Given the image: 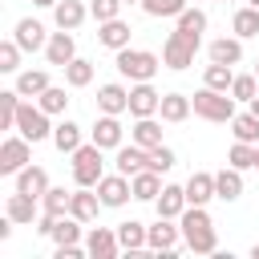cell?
<instances>
[{"mask_svg": "<svg viewBox=\"0 0 259 259\" xmlns=\"http://www.w3.org/2000/svg\"><path fill=\"white\" fill-rule=\"evenodd\" d=\"M178 227H182L186 251H194V255H214L219 251V235H214V223H210L206 206H186L178 214Z\"/></svg>", "mask_w": 259, "mask_h": 259, "instance_id": "cell-1", "label": "cell"}, {"mask_svg": "<svg viewBox=\"0 0 259 259\" xmlns=\"http://www.w3.org/2000/svg\"><path fill=\"white\" fill-rule=\"evenodd\" d=\"M190 105H194V117L219 121V125H231V117L239 113V109H235V97L223 93V89H210V85H202V89L190 97Z\"/></svg>", "mask_w": 259, "mask_h": 259, "instance_id": "cell-2", "label": "cell"}, {"mask_svg": "<svg viewBox=\"0 0 259 259\" xmlns=\"http://www.w3.org/2000/svg\"><path fill=\"white\" fill-rule=\"evenodd\" d=\"M113 65H117V73L125 81H154V73L162 69V57L150 53V49H130L125 45V49H117Z\"/></svg>", "mask_w": 259, "mask_h": 259, "instance_id": "cell-3", "label": "cell"}, {"mask_svg": "<svg viewBox=\"0 0 259 259\" xmlns=\"http://www.w3.org/2000/svg\"><path fill=\"white\" fill-rule=\"evenodd\" d=\"M105 150L97 146V142H81L69 158H73V182L77 186H97L101 182V174H105V158H101Z\"/></svg>", "mask_w": 259, "mask_h": 259, "instance_id": "cell-4", "label": "cell"}, {"mask_svg": "<svg viewBox=\"0 0 259 259\" xmlns=\"http://www.w3.org/2000/svg\"><path fill=\"white\" fill-rule=\"evenodd\" d=\"M198 45H202V36H190V32L174 28V32L166 36V45H162V65H166V69H174V73L190 69V65H194Z\"/></svg>", "mask_w": 259, "mask_h": 259, "instance_id": "cell-5", "label": "cell"}, {"mask_svg": "<svg viewBox=\"0 0 259 259\" xmlns=\"http://www.w3.org/2000/svg\"><path fill=\"white\" fill-rule=\"evenodd\" d=\"M182 247H186V243H182V227H178V219H162V214H158V223L146 227V251L174 255V251H182Z\"/></svg>", "mask_w": 259, "mask_h": 259, "instance_id": "cell-6", "label": "cell"}, {"mask_svg": "<svg viewBox=\"0 0 259 259\" xmlns=\"http://www.w3.org/2000/svg\"><path fill=\"white\" fill-rule=\"evenodd\" d=\"M16 134H24L32 146H36V142H45V138H53L49 113H45L40 105H32V101H20V109H16Z\"/></svg>", "mask_w": 259, "mask_h": 259, "instance_id": "cell-7", "label": "cell"}, {"mask_svg": "<svg viewBox=\"0 0 259 259\" xmlns=\"http://www.w3.org/2000/svg\"><path fill=\"white\" fill-rule=\"evenodd\" d=\"M32 162V142L24 134H8L0 142V174H20Z\"/></svg>", "mask_w": 259, "mask_h": 259, "instance_id": "cell-8", "label": "cell"}, {"mask_svg": "<svg viewBox=\"0 0 259 259\" xmlns=\"http://www.w3.org/2000/svg\"><path fill=\"white\" fill-rule=\"evenodd\" d=\"M93 190H97V198H101V206H109V210H117V206H125V202L134 198V186H130V174H121V170H113V174H101V182H97Z\"/></svg>", "mask_w": 259, "mask_h": 259, "instance_id": "cell-9", "label": "cell"}, {"mask_svg": "<svg viewBox=\"0 0 259 259\" xmlns=\"http://www.w3.org/2000/svg\"><path fill=\"white\" fill-rule=\"evenodd\" d=\"M162 109V93L150 81H134L130 85V117H158Z\"/></svg>", "mask_w": 259, "mask_h": 259, "instance_id": "cell-10", "label": "cell"}, {"mask_svg": "<svg viewBox=\"0 0 259 259\" xmlns=\"http://www.w3.org/2000/svg\"><path fill=\"white\" fill-rule=\"evenodd\" d=\"M85 251H89L93 259H117V255H121L117 227H89V235H85Z\"/></svg>", "mask_w": 259, "mask_h": 259, "instance_id": "cell-11", "label": "cell"}, {"mask_svg": "<svg viewBox=\"0 0 259 259\" xmlns=\"http://www.w3.org/2000/svg\"><path fill=\"white\" fill-rule=\"evenodd\" d=\"M12 40H16L24 53H40V49L49 45V32H45V24H40V20L20 16V20H16V28H12Z\"/></svg>", "mask_w": 259, "mask_h": 259, "instance_id": "cell-12", "label": "cell"}, {"mask_svg": "<svg viewBox=\"0 0 259 259\" xmlns=\"http://www.w3.org/2000/svg\"><path fill=\"white\" fill-rule=\"evenodd\" d=\"M89 142H97L101 150H117V146L125 142V130H121L117 113H101V117L93 121V130H89Z\"/></svg>", "mask_w": 259, "mask_h": 259, "instance_id": "cell-13", "label": "cell"}, {"mask_svg": "<svg viewBox=\"0 0 259 259\" xmlns=\"http://www.w3.org/2000/svg\"><path fill=\"white\" fill-rule=\"evenodd\" d=\"M40 210H45V206H40V198H32V194L12 190V194L4 198V214H8L16 227H20V223H36V219H40Z\"/></svg>", "mask_w": 259, "mask_h": 259, "instance_id": "cell-14", "label": "cell"}, {"mask_svg": "<svg viewBox=\"0 0 259 259\" xmlns=\"http://www.w3.org/2000/svg\"><path fill=\"white\" fill-rule=\"evenodd\" d=\"M73 57H77V40H73V32H69V28H61V32H49L45 61H49V65H57V69H65Z\"/></svg>", "mask_w": 259, "mask_h": 259, "instance_id": "cell-15", "label": "cell"}, {"mask_svg": "<svg viewBox=\"0 0 259 259\" xmlns=\"http://www.w3.org/2000/svg\"><path fill=\"white\" fill-rule=\"evenodd\" d=\"M130 36H134V28H130V20H121V16H113V20H101L97 24V45H105V49H125L130 45Z\"/></svg>", "mask_w": 259, "mask_h": 259, "instance_id": "cell-16", "label": "cell"}, {"mask_svg": "<svg viewBox=\"0 0 259 259\" xmlns=\"http://www.w3.org/2000/svg\"><path fill=\"white\" fill-rule=\"evenodd\" d=\"M97 113H130V89L125 85H117V81H109V85H101L97 89Z\"/></svg>", "mask_w": 259, "mask_h": 259, "instance_id": "cell-17", "label": "cell"}, {"mask_svg": "<svg viewBox=\"0 0 259 259\" xmlns=\"http://www.w3.org/2000/svg\"><path fill=\"white\" fill-rule=\"evenodd\" d=\"M146 162H150V150L138 146V142H130V146L121 142L117 154H113V170H121V174H130V178H134L138 170H146Z\"/></svg>", "mask_w": 259, "mask_h": 259, "instance_id": "cell-18", "label": "cell"}, {"mask_svg": "<svg viewBox=\"0 0 259 259\" xmlns=\"http://www.w3.org/2000/svg\"><path fill=\"white\" fill-rule=\"evenodd\" d=\"M85 16H89V4H81V0H57V4H53V20H57V28L77 32V28L85 24Z\"/></svg>", "mask_w": 259, "mask_h": 259, "instance_id": "cell-19", "label": "cell"}, {"mask_svg": "<svg viewBox=\"0 0 259 259\" xmlns=\"http://www.w3.org/2000/svg\"><path fill=\"white\" fill-rule=\"evenodd\" d=\"M186 206H190V202H186V186H174V182H166L162 194L154 198V210H158L162 219H178Z\"/></svg>", "mask_w": 259, "mask_h": 259, "instance_id": "cell-20", "label": "cell"}, {"mask_svg": "<svg viewBox=\"0 0 259 259\" xmlns=\"http://www.w3.org/2000/svg\"><path fill=\"white\" fill-rule=\"evenodd\" d=\"M12 178H16V190H20V194L45 198V190H49V170H45V166H32V162H28V166H24L20 174H12Z\"/></svg>", "mask_w": 259, "mask_h": 259, "instance_id": "cell-21", "label": "cell"}, {"mask_svg": "<svg viewBox=\"0 0 259 259\" xmlns=\"http://www.w3.org/2000/svg\"><path fill=\"white\" fill-rule=\"evenodd\" d=\"M210 198H214V174L210 170H194L186 178V202L190 206H206Z\"/></svg>", "mask_w": 259, "mask_h": 259, "instance_id": "cell-22", "label": "cell"}, {"mask_svg": "<svg viewBox=\"0 0 259 259\" xmlns=\"http://www.w3.org/2000/svg\"><path fill=\"white\" fill-rule=\"evenodd\" d=\"M97 210H101L97 190H93V186H77V190H73V202H69V214H73V219H81V223H93V219H97Z\"/></svg>", "mask_w": 259, "mask_h": 259, "instance_id": "cell-23", "label": "cell"}, {"mask_svg": "<svg viewBox=\"0 0 259 259\" xmlns=\"http://www.w3.org/2000/svg\"><path fill=\"white\" fill-rule=\"evenodd\" d=\"M130 186H134V198H138V202H154V198L162 194V186H166V182H162V174H158V170H150V166H146V170H138V174L130 178Z\"/></svg>", "mask_w": 259, "mask_h": 259, "instance_id": "cell-24", "label": "cell"}, {"mask_svg": "<svg viewBox=\"0 0 259 259\" xmlns=\"http://www.w3.org/2000/svg\"><path fill=\"white\" fill-rule=\"evenodd\" d=\"M206 57L219 61V65H239L243 61V36H219V40H210Z\"/></svg>", "mask_w": 259, "mask_h": 259, "instance_id": "cell-25", "label": "cell"}, {"mask_svg": "<svg viewBox=\"0 0 259 259\" xmlns=\"http://www.w3.org/2000/svg\"><path fill=\"white\" fill-rule=\"evenodd\" d=\"M85 142V130L77 125V121H69V117H61L57 125H53V146L61 150V154H73L77 146Z\"/></svg>", "mask_w": 259, "mask_h": 259, "instance_id": "cell-26", "label": "cell"}, {"mask_svg": "<svg viewBox=\"0 0 259 259\" xmlns=\"http://www.w3.org/2000/svg\"><path fill=\"white\" fill-rule=\"evenodd\" d=\"M243 194V170H235V166H223L219 174H214V198H223V202H235Z\"/></svg>", "mask_w": 259, "mask_h": 259, "instance_id": "cell-27", "label": "cell"}, {"mask_svg": "<svg viewBox=\"0 0 259 259\" xmlns=\"http://www.w3.org/2000/svg\"><path fill=\"white\" fill-rule=\"evenodd\" d=\"M49 85H53V81H49V73H45V69H20L12 89H16L20 97H40Z\"/></svg>", "mask_w": 259, "mask_h": 259, "instance_id": "cell-28", "label": "cell"}, {"mask_svg": "<svg viewBox=\"0 0 259 259\" xmlns=\"http://www.w3.org/2000/svg\"><path fill=\"white\" fill-rule=\"evenodd\" d=\"M130 142H138V146H146V150L162 146V121H158V117H134Z\"/></svg>", "mask_w": 259, "mask_h": 259, "instance_id": "cell-29", "label": "cell"}, {"mask_svg": "<svg viewBox=\"0 0 259 259\" xmlns=\"http://www.w3.org/2000/svg\"><path fill=\"white\" fill-rule=\"evenodd\" d=\"M190 109H194V105H190V97H186V93H162V109H158V113H162V121L178 125V121H186V117H190Z\"/></svg>", "mask_w": 259, "mask_h": 259, "instance_id": "cell-30", "label": "cell"}, {"mask_svg": "<svg viewBox=\"0 0 259 259\" xmlns=\"http://www.w3.org/2000/svg\"><path fill=\"white\" fill-rule=\"evenodd\" d=\"M81 227H85L81 219H73V214H61V219H57V227H53V235H49V239H53V247L81 243Z\"/></svg>", "mask_w": 259, "mask_h": 259, "instance_id": "cell-31", "label": "cell"}, {"mask_svg": "<svg viewBox=\"0 0 259 259\" xmlns=\"http://www.w3.org/2000/svg\"><path fill=\"white\" fill-rule=\"evenodd\" d=\"M117 243H121V251H142L146 247V223H138V219L117 223Z\"/></svg>", "mask_w": 259, "mask_h": 259, "instance_id": "cell-32", "label": "cell"}, {"mask_svg": "<svg viewBox=\"0 0 259 259\" xmlns=\"http://www.w3.org/2000/svg\"><path fill=\"white\" fill-rule=\"evenodd\" d=\"M231 32L235 36H259V8L255 4H247V8H235V16H231Z\"/></svg>", "mask_w": 259, "mask_h": 259, "instance_id": "cell-33", "label": "cell"}, {"mask_svg": "<svg viewBox=\"0 0 259 259\" xmlns=\"http://www.w3.org/2000/svg\"><path fill=\"white\" fill-rule=\"evenodd\" d=\"M231 134H235V142H251V146H259V117L247 109V113H235L231 117Z\"/></svg>", "mask_w": 259, "mask_h": 259, "instance_id": "cell-34", "label": "cell"}, {"mask_svg": "<svg viewBox=\"0 0 259 259\" xmlns=\"http://www.w3.org/2000/svg\"><path fill=\"white\" fill-rule=\"evenodd\" d=\"M89 81H93V61L73 57V61L65 65V85H69V89H85Z\"/></svg>", "mask_w": 259, "mask_h": 259, "instance_id": "cell-35", "label": "cell"}, {"mask_svg": "<svg viewBox=\"0 0 259 259\" xmlns=\"http://www.w3.org/2000/svg\"><path fill=\"white\" fill-rule=\"evenodd\" d=\"M36 105H40L49 117H65V109H69V93H65L61 85H49V89L36 97Z\"/></svg>", "mask_w": 259, "mask_h": 259, "instance_id": "cell-36", "label": "cell"}, {"mask_svg": "<svg viewBox=\"0 0 259 259\" xmlns=\"http://www.w3.org/2000/svg\"><path fill=\"white\" fill-rule=\"evenodd\" d=\"M69 202H73V190H65V186H49L45 190V198H40V206H45V214H69Z\"/></svg>", "mask_w": 259, "mask_h": 259, "instance_id": "cell-37", "label": "cell"}, {"mask_svg": "<svg viewBox=\"0 0 259 259\" xmlns=\"http://www.w3.org/2000/svg\"><path fill=\"white\" fill-rule=\"evenodd\" d=\"M174 20H178V28L190 32V36H202V32H206V12H202V8H190V4H186Z\"/></svg>", "mask_w": 259, "mask_h": 259, "instance_id": "cell-38", "label": "cell"}, {"mask_svg": "<svg viewBox=\"0 0 259 259\" xmlns=\"http://www.w3.org/2000/svg\"><path fill=\"white\" fill-rule=\"evenodd\" d=\"M231 81H235L231 65H219V61H210V65H206V73H202V85H210V89H223V93H231Z\"/></svg>", "mask_w": 259, "mask_h": 259, "instance_id": "cell-39", "label": "cell"}, {"mask_svg": "<svg viewBox=\"0 0 259 259\" xmlns=\"http://www.w3.org/2000/svg\"><path fill=\"white\" fill-rule=\"evenodd\" d=\"M16 109H20V93L0 89V130H16Z\"/></svg>", "mask_w": 259, "mask_h": 259, "instance_id": "cell-40", "label": "cell"}, {"mask_svg": "<svg viewBox=\"0 0 259 259\" xmlns=\"http://www.w3.org/2000/svg\"><path fill=\"white\" fill-rule=\"evenodd\" d=\"M255 150H259V146H251V142H235V146L227 150V166H235V170H255Z\"/></svg>", "mask_w": 259, "mask_h": 259, "instance_id": "cell-41", "label": "cell"}, {"mask_svg": "<svg viewBox=\"0 0 259 259\" xmlns=\"http://www.w3.org/2000/svg\"><path fill=\"white\" fill-rule=\"evenodd\" d=\"M231 97H235V101H251V97H259V77H255V73H235V81H231Z\"/></svg>", "mask_w": 259, "mask_h": 259, "instance_id": "cell-42", "label": "cell"}, {"mask_svg": "<svg viewBox=\"0 0 259 259\" xmlns=\"http://www.w3.org/2000/svg\"><path fill=\"white\" fill-rule=\"evenodd\" d=\"M182 8H186V0H142V12L146 16H158V20L162 16H178Z\"/></svg>", "mask_w": 259, "mask_h": 259, "instance_id": "cell-43", "label": "cell"}, {"mask_svg": "<svg viewBox=\"0 0 259 259\" xmlns=\"http://www.w3.org/2000/svg\"><path fill=\"white\" fill-rule=\"evenodd\" d=\"M146 166H150V170H158V174H170V170L178 166V158H174V150H170V146H154Z\"/></svg>", "mask_w": 259, "mask_h": 259, "instance_id": "cell-44", "label": "cell"}, {"mask_svg": "<svg viewBox=\"0 0 259 259\" xmlns=\"http://www.w3.org/2000/svg\"><path fill=\"white\" fill-rule=\"evenodd\" d=\"M20 45L16 40H4L0 45V73H20Z\"/></svg>", "mask_w": 259, "mask_h": 259, "instance_id": "cell-45", "label": "cell"}, {"mask_svg": "<svg viewBox=\"0 0 259 259\" xmlns=\"http://www.w3.org/2000/svg\"><path fill=\"white\" fill-rule=\"evenodd\" d=\"M121 4L125 0H89V16L101 24V20H113V16H121Z\"/></svg>", "mask_w": 259, "mask_h": 259, "instance_id": "cell-46", "label": "cell"}, {"mask_svg": "<svg viewBox=\"0 0 259 259\" xmlns=\"http://www.w3.org/2000/svg\"><path fill=\"white\" fill-rule=\"evenodd\" d=\"M81 255H89L81 243H69V247H57V259H81Z\"/></svg>", "mask_w": 259, "mask_h": 259, "instance_id": "cell-47", "label": "cell"}, {"mask_svg": "<svg viewBox=\"0 0 259 259\" xmlns=\"http://www.w3.org/2000/svg\"><path fill=\"white\" fill-rule=\"evenodd\" d=\"M247 109H251V113L259 117V97H251V101H247Z\"/></svg>", "mask_w": 259, "mask_h": 259, "instance_id": "cell-48", "label": "cell"}, {"mask_svg": "<svg viewBox=\"0 0 259 259\" xmlns=\"http://www.w3.org/2000/svg\"><path fill=\"white\" fill-rule=\"evenodd\" d=\"M32 4H36V8H53L57 0H32Z\"/></svg>", "mask_w": 259, "mask_h": 259, "instance_id": "cell-49", "label": "cell"}, {"mask_svg": "<svg viewBox=\"0 0 259 259\" xmlns=\"http://www.w3.org/2000/svg\"><path fill=\"white\" fill-rule=\"evenodd\" d=\"M251 259H259V243H255V247H251Z\"/></svg>", "mask_w": 259, "mask_h": 259, "instance_id": "cell-50", "label": "cell"}, {"mask_svg": "<svg viewBox=\"0 0 259 259\" xmlns=\"http://www.w3.org/2000/svg\"><path fill=\"white\" fill-rule=\"evenodd\" d=\"M255 170H259V150H255Z\"/></svg>", "mask_w": 259, "mask_h": 259, "instance_id": "cell-51", "label": "cell"}, {"mask_svg": "<svg viewBox=\"0 0 259 259\" xmlns=\"http://www.w3.org/2000/svg\"><path fill=\"white\" fill-rule=\"evenodd\" d=\"M255 77H259V61H255Z\"/></svg>", "mask_w": 259, "mask_h": 259, "instance_id": "cell-52", "label": "cell"}, {"mask_svg": "<svg viewBox=\"0 0 259 259\" xmlns=\"http://www.w3.org/2000/svg\"><path fill=\"white\" fill-rule=\"evenodd\" d=\"M247 4H255V8H259V0H247Z\"/></svg>", "mask_w": 259, "mask_h": 259, "instance_id": "cell-53", "label": "cell"}, {"mask_svg": "<svg viewBox=\"0 0 259 259\" xmlns=\"http://www.w3.org/2000/svg\"><path fill=\"white\" fill-rule=\"evenodd\" d=\"M125 4H142V0H125Z\"/></svg>", "mask_w": 259, "mask_h": 259, "instance_id": "cell-54", "label": "cell"}, {"mask_svg": "<svg viewBox=\"0 0 259 259\" xmlns=\"http://www.w3.org/2000/svg\"><path fill=\"white\" fill-rule=\"evenodd\" d=\"M223 4H227V0H223Z\"/></svg>", "mask_w": 259, "mask_h": 259, "instance_id": "cell-55", "label": "cell"}]
</instances>
